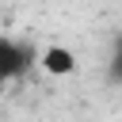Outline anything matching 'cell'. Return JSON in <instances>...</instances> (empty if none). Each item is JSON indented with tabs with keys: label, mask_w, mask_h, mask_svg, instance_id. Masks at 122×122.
<instances>
[{
	"label": "cell",
	"mask_w": 122,
	"mask_h": 122,
	"mask_svg": "<svg viewBox=\"0 0 122 122\" xmlns=\"http://www.w3.org/2000/svg\"><path fill=\"white\" fill-rule=\"evenodd\" d=\"M30 65H34V46L0 34V88L11 84V80H19Z\"/></svg>",
	"instance_id": "obj_1"
},
{
	"label": "cell",
	"mask_w": 122,
	"mask_h": 122,
	"mask_svg": "<svg viewBox=\"0 0 122 122\" xmlns=\"http://www.w3.org/2000/svg\"><path fill=\"white\" fill-rule=\"evenodd\" d=\"M42 69L53 72V76H69V72H76V53L65 50V46H50L42 53Z\"/></svg>",
	"instance_id": "obj_2"
},
{
	"label": "cell",
	"mask_w": 122,
	"mask_h": 122,
	"mask_svg": "<svg viewBox=\"0 0 122 122\" xmlns=\"http://www.w3.org/2000/svg\"><path fill=\"white\" fill-rule=\"evenodd\" d=\"M107 76H111L114 84H122V38H118V46H114V53H111V69H107Z\"/></svg>",
	"instance_id": "obj_3"
}]
</instances>
